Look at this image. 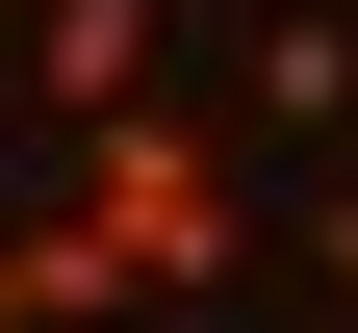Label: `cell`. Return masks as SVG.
I'll use <instances>...</instances> for the list:
<instances>
[{
  "label": "cell",
  "instance_id": "obj_1",
  "mask_svg": "<svg viewBox=\"0 0 358 333\" xmlns=\"http://www.w3.org/2000/svg\"><path fill=\"white\" fill-rule=\"evenodd\" d=\"M52 205H77V231L128 257V308H154V282H256V179L205 154V103H128L103 154L52 179Z\"/></svg>",
  "mask_w": 358,
  "mask_h": 333
},
{
  "label": "cell",
  "instance_id": "obj_2",
  "mask_svg": "<svg viewBox=\"0 0 358 333\" xmlns=\"http://www.w3.org/2000/svg\"><path fill=\"white\" fill-rule=\"evenodd\" d=\"M0 103H52L77 154H103L128 103H179V26L154 0H26V26H0Z\"/></svg>",
  "mask_w": 358,
  "mask_h": 333
},
{
  "label": "cell",
  "instance_id": "obj_3",
  "mask_svg": "<svg viewBox=\"0 0 358 333\" xmlns=\"http://www.w3.org/2000/svg\"><path fill=\"white\" fill-rule=\"evenodd\" d=\"M231 103H256V128H358V26H333V0H282V26L231 52Z\"/></svg>",
  "mask_w": 358,
  "mask_h": 333
},
{
  "label": "cell",
  "instance_id": "obj_4",
  "mask_svg": "<svg viewBox=\"0 0 358 333\" xmlns=\"http://www.w3.org/2000/svg\"><path fill=\"white\" fill-rule=\"evenodd\" d=\"M307 257H333V282H358V179H333V205H307Z\"/></svg>",
  "mask_w": 358,
  "mask_h": 333
}]
</instances>
